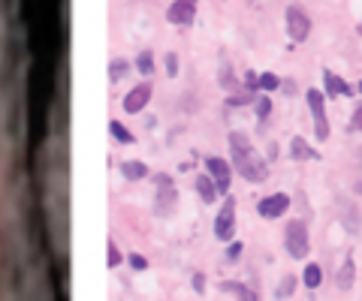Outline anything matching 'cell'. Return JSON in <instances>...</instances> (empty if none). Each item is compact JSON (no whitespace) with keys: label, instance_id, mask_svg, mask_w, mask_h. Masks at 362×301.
I'll list each match as a JSON object with an SVG mask.
<instances>
[{"label":"cell","instance_id":"2","mask_svg":"<svg viewBox=\"0 0 362 301\" xmlns=\"http://www.w3.org/2000/svg\"><path fill=\"white\" fill-rule=\"evenodd\" d=\"M284 250L290 253V259H308L311 250V238H308V223L305 220H290L284 229Z\"/></svg>","mask_w":362,"mask_h":301},{"label":"cell","instance_id":"27","mask_svg":"<svg viewBox=\"0 0 362 301\" xmlns=\"http://www.w3.org/2000/svg\"><path fill=\"white\" fill-rule=\"evenodd\" d=\"M127 262H130L133 271H145V268H148V259H145L142 253H130V257H127Z\"/></svg>","mask_w":362,"mask_h":301},{"label":"cell","instance_id":"22","mask_svg":"<svg viewBox=\"0 0 362 301\" xmlns=\"http://www.w3.org/2000/svg\"><path fill=\"white\" fill-rule=\"evenodd\" d=\"M269 115H272V97L262 90V94L257 97V121L260 124H266L269 121Z\"/></svg>","mask_w":362,"mask_h":301},{"label":"cell","instance_id":"23","mask_svg":"<svg viewBox=\"0 0 362 301\" xmlns=\"http://www.w3.org/2000/svg\"><path fill=\"white\" fill-rule=\"evenodd\" d=\"M284 81H281L275 72H260V90H266V94H272V90H278Z\"/></svg>","mask_w":362,"mask_h":301},{"label":"cell","instance_id":"30","mask_svg":"<svg viewBox=\"0 0 362 301\" xmlns=\"http://www.w3.org/2000/svg\"><path fill=\"white\" fill-rule=\"evenodd\" d=\"M194 286H196V293H203V289H205V284H203V275H196V277H194Z\"/></svg>","mask_w":362,"mask_h":301},{"label":"cell","instance_id":"16","mask_svg":"<svg viewBox=\"0 0 362 301\" xmlns=\"http://www.w3.org/2000/svg\"><path fill=\"white\" fill-rule=\"evenodd\" d=\"M221 293H223V295H235V298H257V293H253V289H248L244 284H239V280H223V284H221Z\"/></svg>","mask_w":362,"mask_h":301},{"label":"cell","instance_id":"19","mask_svg":"<svg viewBox=\"0 0 362 301\" xmlns=\"http://www.w3.org/2000/svg\"><path fill=\"white\" fill-rule=\"evenodd\" d=\"M136 72H139V76H145V79L151 76V72H154V51L145 49V51L136 54Z\"/></svg>","mask_w":362,"mask_h":301},{"label":"cell","instance_id":"28","mask_svg":"<svg viewBox=\"0 0 362 301\" xmlns=\"http://www.w3.org/2000/svg\"><path fill=\"white\" fill-rule=\"evenodd\" d=\"M242 250H244L242 241H230V247H226V262H235L242 257Z\"/></svg>","mask_w":362,"mask_h":301},{"label":"cell","instance_id":"12","mask_svg":"<svg viewBox=\"0 0 362 301\" xmlns=\"http://www.w3.org/2000/svg\"><path fill=\"white\" fill-rule=\"evenodd\" d=\"M290 160L293 163H311V160H320V151L314 145H308L305 136H293L290 139Z\"/></svg>","mask_w":362,"mask_h":301},{"label":"cell","instance_id":"8","mask_svg":"<svg viewBox=\"0 0 362 301\" xmlns=\"http://www.w3.org/2000/svg\"><path fill=\"white\" fill-rule=\"evenodd\" d=\"M196 9H199V0H172L166 9V22L175 27H187V24H194Z\"/></svg>","mask_w":362,"mask_h":301},{"label":"cell","instance_id":"5","mask_svg":"<svg viewBox=\"0 0 362 301\" xmlns=\"http://www.w3.org/2000/svg\"><path fill=\"white\" fill-rule=\"evenodd\" d=\"M233 235H235V199L226 193L221 211H217V217H214V238L223 241V244H230Z\"/></svg>","mask_w":362,"mask_h":301},{"label":"cell","instance_id":"6","mask_svg":"<svg viewBox=\"0 0 362 301\" xmlns=\"http://www.w3.org/2000/svg\"><path fill=\"white\" fill-rule=\"evenodd\" d=\"M151 97H154V85H151L148 79L139 81L136 88L127 90V97H124V112H127V115H139V112H145V106L151 103Z\"/></svg>","mask_w":362,"mask_h":301},{"label":"cell","instance_id":"4","mask_svg":"<svg viewBox=\"0 0 362 301\" xmlns=\"http://www.w3.org/2000/svg\"><path fill=\"white\" fill-rule=\"evenodd\" d=\"M284 24H287V36H290V42H305L308 40V33H311V18H308V13L302 6H287V13H284Z\"/></svg>","mask_w":362,"mask_h":301},{"label":"cell","instance_id":"7","mask_svg":"<svg viewBox=\"0 0 362 301\" xmlns=\"http://www.w3.org/2000/svg\"><path fill=\"white\" fill-rule=\"evenodd\" d=\"M154 181H157V199H154V211H157V214H169L172 208H175V202H178V190H175V184H172L169 175H154Z\"/></svg>","mask_w":362,"mask_h":301},{"label":"cell","instance_id":"1","mask_svg":"<svg viewBox=\"0 0 362 301\" xmlns=\"http://www.w3.org/2000/svg\"><path fill=\"white\" fill-rule=\"evenodd\" d=\"M230 154H233V169L239 172L244 181H251V184H266L269 181V163L253 151L251 139L242 130L230 133Z\"/></svg>","mask_w":362,"mask_h":301},{"label":"cell","instance_id":"15","mask_svg":"<svg viewBox=\"0 0 362 301\" xmlns=\"http://www.w3.org/2000/svg\"><path fill=\"white\" fill-rule=\"evenodd\" d=\"M335 280H338L341 289H350L353 286V280H356V262H353V257L344 259V266H341L338 275H335Z\"/></svg>","mask_w":362,"mask_h":301},{"label":"cell","instance_id":"32","mask_svg":"<svg viewBox=\"0 0 362 301\" xmlns=\"http://www.w3.org/2000/svg\"><path fill=\"white\" fill-rule=\"evenodd\" d=\"M356 190H359V193H362V184H356Z\"/></svg>","mask_w":362,"mask_h":301},{"label":"cell","instance_id":"24","mask_svg":"<svg viewBox=\"0 0 362 301\" xmlns=\"http://www.w3.org/2000/svg\"><path fill=\"white\" fill-rule=\"evenodd\" d=\"M106 247H109V259H106V266H109V268H118V266H121V262H124L121 250H118V244H115L112 238H109V244H106Z\"/></svg>","mask_w":362,"mask_h":301},{"label":"cell","instance_id":"11","mask_svg":"<svg viewBox=\"0 0 362 301\" xmlns=\"http://www.w3.org/2000/svg\"><path fill=\"white\" fill-rule=\"evenodd\" d=\"M323 94L332 97V99H338V97H353L356 90H353L350 81H344L341 76H335L332 70H323Z\"/></svg>","mask_w":362,"mask_h":301},{"label":"cell","instance_id":"26","mask_svg":"<svg viewBox=\"0 0 362 301\" xmlns=\"http://www.w3.org/2000/svg\"><path fill=\"white\" fill-rule=\"evenodd\" d=\"M163 63H166V79H175L178 76V54L175 51H166Z\"/></svg>","mask_w":362,"mask_h":301},{"label":"cell","instance_id":"10","mask_svg":"<svg viewBox=\"0 0 362 301\" xmlns=\"http://www.w3.org/2000/svg\"><path fill=\"white\" fill-rule=\"evenodd\" d=\"M205 172L217 181V190H221V196L230 193V163H226L223 157H217V154L205 157Z\"/></svg>","mask_w":362,"mask_h":301},{"label":"cell","instance_id":"13","mask_svg":"<svg viewBox=\"0 0 362 301\" xmlns=\"http://www.w3.org/2000/svg\"><path fill=\"white\" fill-rule=\"evenodd\" d=\"M194 187H196V193H199V199H203L205 205H212V202H217V196H221V190H217V181L208 175H196L194 178Z\"/></svg>","mask_w":362,"mask_h":301},{"label":"cell","instance_id":"3","mask_svg":"<svg viewBox=\"0 0 362 301\" xmlns=\"http://www.w3.org/2000/svg\"><path fill=\"white\" fill-rule=\"evenodd\" d=\"M305 103L311 108V117H314V136L317 142H326L329 139V117H326V94L317 88H308L305 90Z\"/></svg>","mask_w":362,"mask_h":301},{"label":"cell","instance_id":"25","mask_svg":"<svg viewBox=\"0 0 362 301\" xmlns=\"http://www.w3.org/2000/svg\"><path fill=\"white\" fill-rule=\"evenodd\" d=\"M293 293H296V277H293V275H287L284 280H281V286H278V293H275V295H278V298H287V295H293Z\"/></svg>","mask_w":362,"mask_h":301},{"label":"cell","instance_id":"18","mask_svg":"<svg viewBox=\"0 0 362 301\" xmlns=\"http://www.w3.org/2000/svg\"><path fill=\"white\" fill-rule=\"evenodd\" d=\"M109 133H112V139L118 142V145H133L136 139H133V133L127 130V127L121 124V121H109Z\"/></svg>","mask_w":362,"mask_h":301},{"label":"cell","instance_id":"17","mask_svg":"<svg viewBox=\"0 0 362 301\" xmlns=\"http://www.w3.org/2000/svg\"><path fill=\"white\" fill-rule=\"evenodd\" d=\"M302 284L308 286V289H317L323 284V268L317 266V262H308L305 266V271H302Z\"/></svg>","mask_w":362,"mask_h":301},{"label":"cell","instance_id":"20","mask_svg":"<svg viewBox=\"0 0 362 301\" xmlns=\"http://www.w3.org/2000/svg\"><path fill=\"white\" fill-rule=\"evenodd\" d=\"M127 70H130V63H127L124 58H112V60H109V81L118 85V81L127 76Z\"/></svg>","mask_w":362,"mask_h":301},{"label":"cell","instance_id":"21","mask_svg":"<svg viewBox=\"0 0 362 301\" xmlns=\"http://www.w3.org/2000/svg\"><path fill=\"white\" fill-rule=\"evenodd\" d=\"M248 103H257V94H253V88H242L239 94H230V97H226V106H230V108L248 106Z\"/></svg>","mask_w":362,"mask_h":301},{"label":"cell","instance_id":"14","mask_svg":"<svg viewBox=\"0 0 362 301\" xmlns=\"http://www.w3.org/2000/svg\"><path fill=\"white\" fill-rule=\"evenodd\" d=\"M121 178L124 181H142L148 178V166L142 160H121Z\"/></svg>","mask_w":362,"mask_h":301},{"label":"cell","instance_id":"31","mask_svg":"<svg viewBox=\"0 0 362 301\" xmlns=\"http://www.w3.org/2000/svg\"><path fill=\"white\" fill-rule=\"evenodd\" d=\"M356 33H359V36H362V22H359V24H356Z\"/></svg>","mask_w":362,"mask_h":301},{"label":"cell","instance_id":"29","mask_svg":"<svg viewBox=\"0 0 362 301\" xmlns=\"http://www.w3.org/2000/svg\"><path fill=\"white\" fill-rule=\"evenodd\" d=\"M350 130H362V103L356 106V112H353V117H350Z\"/></svg>","mask_w":362,"mask_h":301},{"label":"cell","instance_id":"9","mask_svg":"<svg viewBox=\"0 0 362 301\" xmlns=\"http://www.w3.org/2000/svg\"><path fill=\"white\" fill-rule=\"evenodd\" d=\"M287 208H290V196L287 193H272V196H262L257 202V214L262 217V220H278Z\"/></svg>","mask_w":362,"mask_h":301}]
</instances>
